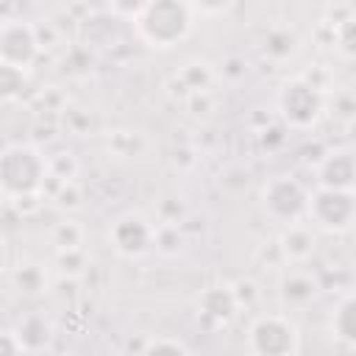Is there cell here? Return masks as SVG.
Wrapping results in <instances>:
<instances>
[{
	"instance_id": "obj_26",
	"label": "cell",
	"mask_w": 356,
	"mask_h": 356,
	"mask_svg": "<svg viewBox=\"0 0 356 356\" xmlns=\"http://www.w3.org/2000/svg\"><path fill=\"white\" fill-rule=\"evenodd\" d=\"M22 350H25V348H22L17 331H6V334L0 337V356H11V353H22Z\"/></svg>"
},
{
	"instance_id": "obj_7",
	"label": "cell",
	"mask_w": 356,
	"mask_h": 356,
	"mask_svg": "<svg viewBox=\"0 0 356 356\" xmlns=\"http://www.w3.org/2000/svg\"><path fill=\"white\" fill-rule=\"evenodd\" d=\"M36 28L22 19H6L0 28V64H11L19 70H31L39 56Z\"/></svg>"
},
{
	"instance_id": "obj_28",
	"label": "cell",
	"mask_w": 356,
	"mask_h": 356,
	"mask_svg": "<svg viewBox=\"0 0 356 356\" xmlns=\"http://www.w3.org/2000/svg\"><path fill=\"white\" fill-rule=\"evenodd\" d=\"M58 203H61V206L75 209V206H78V192H75V186H70V195H67V186H64V189H61V195H58Z\"/></svg>"
},
{
	"instance_id": "obj_1",
	"label": "cell",
	"mask_w": 356,
	"mask_h": 356,
	"mask_svg": "<svg viewBox=\"0 0 356 356\" xmlns=\"http://www.w3.org/2000/svg\"><path fill=\"white\" fill-rule=\"evenodd\" d=\"M134 22L150 47H172L186 39L192 28V6L186 0H150Z\"/></svg>"
},
{
	"instance_id": "obj_3",
	"label": "cell",
	"mask_w": 356,
	"mask_h": 356,
	"mask_svg": "<svg viewBox=\"0 0 356 356\" xmlns=\"http://www.w3.org/2000/svg\"><path fill=\"white\" fill-rule=\"evenodd\" d=\"M248 342L259 356H289L300 350L298 328L284 314H259L248 328Z\"/></svg>"
},
{
	"instance_id": "obj_18",
	"label": "cell",
	"mask_w": 356,
	"mask_h": 356,
	"mask_svg": "<svg viewBox=\"0 0 356 356\" xmlns=\"http://www.w3.org/2000/svg\"><path fill=\"white\" fill-rule=\"evenodd\" d=\"M334 39H337V47H339L342 53L356 56V17H348V19L337 22Z\"/></svg>"
},
{
	"instance_id": "obj_25",
	"label": "cell",
	"mask_w": 356,
	"mask_h": 356,
	"mask_svg": "<svg viewBox=\"0 0 356 356\" xmlns=\"http://www.w3.org/2000/svg\"><path fill=\"white\" fill-rule=\"evenodd\" d=\"M186 106H189L192 114H209V108H211V97H209L206 89H197V92H192V95L186 97Z\"/></svg>"
},
{
	"instance_id": "obj_8",
	"label": "cell",
	"mask_w": 356,
	"mask_h": 356,
	"mask_svg": "<svg viewBox=\"0 0 356 356\" xmlns=\"http://www.w3.org/2000/svg\"><path fill=\"white\" fill-rule=\"evenodd\" d=\"M108 242L120 256H142L150 250V245H156V231L153 225L142 217V214H122L111 231H108Z\"/></svg>"
},
{
	"instance_id": "obj_12",
	"label": "cell",
	"mask_w": 356,
	"mask_h": 356,
	"mask_svg": "<svg viewBox=\"0 0 356 356\" xmlns=\"http://www.w3.org/2000/svg\"><path fill=\"white\" fill-rule=\"evenodd\" d=\"M331 334L356 348V295L342 298L331 314Z\"/></svg>"
},
{
	"instance_id": "obj_17",
	"label": "cell",
	"mask_w": 356,
	"mask_h": 356,
	"mask_svg": "<svg viewBox=\"0 0 356 356\" xmlns=\"http://www.w3.org/2000/svg\"><path fill=\"white\" fill-rule=\"evenodd\" d=\"M181 81L189 86V92H197V89H206V83L211 81V72L203 61H192L181 70Z\"/></svg>"
},
{
	"instance_id": "obj_9",
	"label": "cell",
	"mask_w": 356,
	"mask_h": 356,
	"mask_svg": "<svg viewBox=\"0 0 356 356\" xmlns=\"http://www.w3.org/2000/svg\"><path fill=\"white\" fill-rule=\"evenodd\" d=\"M320 186H331V189H353L356 184V156L348 150L331 153L325 156V161L320 164Z\"/></svg>"
},
{
	"instance_id": "obj_10",
	"label": "cell",
	"mask_w": 356,
	"mask_h": 356,
	"mask_svg": "<svg viewBox=\"0 0 356 356\" xmlns=\"http://www.w3.org/2000/svg\"><path fill=\"white\" fill-rule=\"evenodd\" d=\"M236 306H239V300H236V295H234L231 286H209V289H203L200 298H197L200 314H203V317H211V320H217V323H228V320L234 317Z\"/></svg>"
},
{
	"instance_id": "obj_6",
	"label": "cell",
	"mask_w": 356,
	"mask_h": 356,
	"mask_svg": "<svg viewBox=\"0 0 356 356\" xmlns=\"http://www.w3.org/2000/svg\"><path fill=\"white\" fill-rule=\"evenodd\" d=\"M264 211L278 222H298L309 211V192L298 178L275 175L261 189Z\"/></svg>"
},
{
	"instance_id": "obj_4",
	"label": "cell",
	"mask_w": 356,
	"mask_h": 356,
	"mask_svg": "<svg viewBox=\"0 0 356 356\" xmlns=\"http://www.w3.org/2000/svg\"><path fill=\"white\" fill-rule=\"evenodd\" d=\"M278 111L289 128H312L323 114V95L312 81L295 78L281 89Z\"/></svg>"
},
{
	"instance_id": "obj_23",
	"label": "cell",
	"mask_w": 356,
	"mask_h": 356,
	"mask_svg": "<svg viewBox=\"0 0 356 356\" xmlns=\"http://www.w3.org/2000/svg\"><path fill=\"white\" fill-rule=\"evenodd\" d=\"M147 3H150V0H108V6L114 8L117 17H134V19L145 11Z\"/></svg>"
},
{
	"instance_id": "obj_13",
	"label": "cell",
	"mask_w": 356,
	"mask_h": 356,
	"mask_svg": "<svg viewBox=\"0 0 356 356\" xmlns=\"http://www.w3.org/2000/svg\"><path fill=\"white\" fill-rule=\"evenodd\" d=\"M17 337L25 350H42L50 342V323L42 314H28L17 325Z\"/></svg>"
},
{
	"instance_id": "obj_21",
	"label": "cell",
	"mask_w": 356,
	"mask_h": 356,
	"mask_svg": "<svg viewBox=\"0 0 356 356\" xmlns=\"http://www.w3.org/2000/svg\"><path fill=\"white\" fill-rule=\"evenodd\" d=\"M186 3L192 6V11L206 14V17H220L234 6V0H186Z\"/></svg>"
},
{
	"instance_id": "obj_27",
	"label": "cell",
	"mask_w": 356,
	"mask_h": 356,
	"mask_svg": "<svg viewBox=\"0 0 356 356\" xmlns=\"http://www.w3.org/2000/svg\"><path fill=\"white\" fill-rule=\"evenodd\" d=\"M234 295H236L239 306H242V303H250V300L256 298V286H253L250 281H239V284L234 286Z\"/></svg>"
},
{
	"instance_id": "obj_24",
	"label": "cell",
	"mask_w": 356,
	"mask_h": 356,
	"mask_svg": "<svg viewBox=\"0 0 356 356\" xmlns=\"http://www.w3.org/2000/svg\"><path fill=\"white\" fill-rule=\"evenodd\" d=\"M145 350H147V353H189V348H186L181 339H167V337L153 339Z\"/></svg>"
},
{
	"instance_id": "obj_20",
	"label": "cell",
	"mask_w": 356,
	"mask_h": 356,
	"mask_svg": "<svg viewBox=\"0 0 356 356\" xmlns=\"http://www.w3.org/2000/svg\"><path fill=\"white\" fill-rule=\"evenodd\" d=\"M292 50H295V36H292V33H286V31L270 33V39H267V53H270V56L284 58V56H289Z\"/></svg>"
},
{
	"instance_id": "obj_22",
	"label": "cell",
	"mask_w": 356,
	"mask_h": 356,
	"mask_svg": "<svg viewBox=\"0 0 356 356\" xmlns=\"http://www.w3.org/2000/svg\"><path fill=\"white\" fill-rule=\"evenodd\" d=\"M334 114L342 120H356V95L353 92H339L334 97Z\"/></svg>"
},
{
	"instance_id": "obj_2",
	"label": "cell",
	"mask_w": 356,
	"mask_h": 356,
	"mask_svg": "<svg viewBox=\"0 0 356 356\" xmlns=\"http://www.w3.org/2000/svg\"><path fill=\"white\" fill-rule=\"evenodd\" d=\"M50 175V161L31 145H8L0 156V181L8 197L33 195Z\"/></svg>"
},
{
	"instance_id": "obj_5",
	"label": "cell",
	"mask_w": 356,
	"mask_h": 356,
	"mask_svg": "<svg viewBox=\"0 0 356 356\" xmlns=\"http://www.w3.org/2000/svg\"><path fill=\"white\" fill-rule=\"evenodd\" d=\"M306 214L325 231H345L356 222V192L320 186L314 195H309Z\"/></svg>"
},
{
	"instance_id": "obj_15",
	"label": "cell",
	"mask_w": 356,
	"mask_h": 356,
	"mask_svg": "<svg viewBox=\"0 0 356 356\" xmlns=\"http://www.w3.org/2000/svg\"><path fill=\"white\" fill-rule=\"evenodd\" d=\"M14 281H17V286H19L22 295H39L47 286L44 270L39 264H19L17 273H14Z\"/></svg>"
},
{
	"instance_id": "obj_16",
	"label": "cell",
	"mask_w": 356,
	"mask_h": 356,
	"mask_svg": "<svg viewBox=\"0 0 356 356\" xmlns=\"http://www.w3.org/2000/svg\"><path fill=\"white\" fill-rule=\"evenodd\" d=\"M22 86H25V70L11 67V64H0V97L6 103L17 100V97H22Z\"/></svg>"
},
{
	"instance_id": "obj_19",
	"label": "cell",
	"mask_w": 356,
	"mask_h": 356,
	"mask_svg": "<svg viewBox=\"0 0 356 356\" xmlns=\"http://www.w3.org/2000/svg\"><path fill=\"white\" fill-rule=\"evenodd\" d=\"M53 239H56V245H58V250H70V248H81V239H83V231H81V225H75V222H61V225H56V231H53Z\"/></svg>"
},
{
	"instance_id": "obj_14",
	"label": "cell",
	"mask_w": 356,
	"mask_h": 356,
	"mask_svg": "<svg viewBox=\"0 0 356 356\" xmlns=\"http://www.w3.org/2000/svg\"><path fill=\"white\" fill-rule=\"evenodd\" d=\"M281 295H284V300L289 306H300V303H309L317 295V284L306 273H289L281 281Z\"/></svg>"
},
{
	"instance_id": "obj_11",
	"label": "cell",
	"mask_w": 356,
	"mask_h": 356,
	"mask_svg": "<svg viewBox=\"0 0 356 356\" xmlns=\"http://www.w3.org/2000/svg\"><path fill=\"white\" fill-rule=\"evenodd\" d=\"M281 250L286 259L303 261L314 253V234L300 222H289V228L281 234Z\"/></svg>"
}]
</instances>
